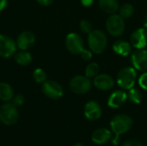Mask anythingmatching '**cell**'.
I'll list each match as a JSON object with an SVG mask.
<instances>
[{
	"label": "cell",
	"mask_w": 147,
	"mask_h": 146,
	"mask_svg": "<svg viewBox=\"0 0 147 146\" xmlns=\"http://www.w3.org/2000/svg\"><path fill=\"white\" fill-rule=\"evenodd\" d=\"M88 44L91 52L96 54L103 52L107 47L108 39L105 33L102 30H92L88 36Z\"/></svg>",
	"instance_id": "obj_1"
},
{
	"label": "cell",
	"mask_w": 147,
	"mask_h": 146,
	"mask_svg": "<svg viewBox=\"0 0 147 146\" xmlns=\"http://www.w3.org/2000/svg\"><path fill=\"white\" fill-rule=\"evenodd\" d=\"M137 77L136 69L134 67H124L117 74V84L125 90H129L134 88Z\"/></svg>",
	"instance_id": "obj_2"
},
{
	"label": "cell",
	"mask_w": 147,
	"mask_h": 146,
	"mask_svg": "<svg viewBox=\"0 0 147 146\" xmlns=\"http://www.w3.org/2000/svg\"><path fill=\"white\" fill-rule=\"evenodd\" d=\"M133 126V120L130 116L121 114L115 116L110 121V127L116 136L128 132Z\"/></svg>",
	"instance_id": "obj_3"
},
{
	"label": "cell",
	"mask_w": 147,
	"mask_h": 146,
	"mask_svg": "<svg viewBox=\"0 0 147 146\" xmlns=\"http://www.w3.org/2000/svg\"><path fill=\"white\" fill-rule=\"evenodd\" d=\"M106 28L108 33L114 37L122 35L125 31L124 19L120 15L115 13L110 15L106 21Z\"/></svg>",
	"instance_id": "obj_4"
},
{
	"label": "cell",
	"mask_w": 147,
	"mask_h": 146,
	"mask_svg": "<svg viewBox=\"0 0 147 146\" xmlns=\"http://www.w3.org/2000/svg\"><path fill=\"white\" fill-rule=\"evenodd\" d=\"M19 118L17 108L12 103H5L0 108V121L7 126L15 124Z\"/></svg>",
	"instance_id": "obj_5"
},
{
	"label": "cell",
	"mask_w": 147,
	"mask_h": 146,
	"mask_svg": "<svg viewBox=\"0 0 147 146\" xmlns=\"http://www.w3.org/2000/svg\"><path fill=\"white\" fill-rule=\"evenodd\" d=\"M70 89L72 92L78 95L86 94L90 90L92 83L89 77L86 76H75L70 81Z\"/></svg>",
	"instance_id": "obj_6"
},
{
	"label": "cell",
	"mask_w": 147,
	"mask_h": 146,
	"mask_svg": "<svg viewBox=\"0 0 147 146\" xmlns=\"http://www.w3.org/2000/svg\"><path fill=\"white\" fill-rule=\"evenodd\" d=\"M66 49L72 54L78 55L84 51V40L82 37L76 33H70L65 37Z\"/></svg>",
	"instance_id": "obj_7"
},
{
	"label": "cell",
	"mask_w": 147,
	"mask_h": 146,
	"mask_svg": "<svg viewBox=\"0 0 147 146\" xmlns=\"http://www.w3.org/2000/svg\"><path fill=\"white\" fill-rule=\"evenodd\" d=\"M43 94L50 99H59L62 97L64 91L61 85L53 80H47L42 83Z\"/></svg>",
	"instance_id": "obj_8"
},
{
	"label": "cell",
	"mask_w": 147,
	"mask_h": 146,
	"mask_svg": "<svg viewBox=\"0 0 147 146\" xmlns=\"http://www.w3.org/2000/svg\"><path fill=\"white\" fill-rule=\"evenodd\" d=\"M16 42L8 35L0 34V57L9 58L16 51Z\"/></svg>",
	"instance_id": "obj_9"
},
{
	"label": "cell",
	"mask_w": 147,
	"mask_h": 146,
	"mask_svg": "<svg viewBox=\"0 0 147 146\" xmlns=\"http://www.w3.org/2000/svg\"><path fill=\"white\" fill-rule=\"evenodd\" d=\"M131 62L136 70L147 71V50L136 49L131 54Z\"/></svg>",
	"instance_id": "obj_10"
},
{
	"label": "cell",
	"mask_w": 147,
	"mask_h": 146,
	"mask_svg": "<svg viewBox=\"0 0 147 146\" xmlns=\"http://www.w3.org/2000/svg\"><path fill=\"white\" fill-rule=\"evenodd\" d=\"M132 46L136 49H143L147 46V30L145 28H137L130 37Z\"/></svg>",
	"instance_id": "obj_11"
},
{
	"label": "cell",
	"mask_w": 147,
	"mask_h": 146,
	"mask_svg": "<svg viewBox=\"0 0 147 146\" xmlns=\"http://www.w3.org/2000/svg\"><path fill=\"white\" fill-rule=\"evenodd\" d=\"M93 83L97 89L106 91L111 89L114 87L115 81L113 77L108 74H98L94 77Z\"/></svg>",
	"instance_id": "obj_12"
},
{
	"label": "cell",
	"mask_w": 147,
	"mask_h": 146,
	"mask_svg": "<svg viewBox=\"0 0 147 146\" xmlns=\"http://www.w3.org/2000/svg\"><path fill=\"white\" fill-rule=\"evenodd\" d=\"M84 116L89 120H96L102 116L101 105L96 101H90L84 106Z\"/></svg>",
	"instance_id": "obj_13"
},
{
	"label": "cell",
	"mask_w": 147,
	"mask_h": 146,
	"mask_svg": "<svg viewBox=\"0 0 147 146\" xmlns=\"http://www.w3.org/2000/svg\"><path fill=\"white\" fill-rule=\"evenodd\" d=\"M16 46L21 50H28L31 48L35 42V36L30 31L21 33L16 39Z\"/></svg>",
	"instance_id": "obj_14"
},
{
	"label": "cell",
	"mask_w": 147,
	"mask_h": 146,
	"mask_svg": "<svg viewBox=\"0 0 147 146\" xmlns=\"http://www.w3.org/2000/svg\"><path fill=\"white\" fill-rule=\"evenodd\" d=\"M127 100V94L124 90L114 91L108 99V106L112 108L122 107Z\"/></svg>",
	"instance_id": "obj_15"
},
{
	"label": "cell",
	"mask_w": 147,
	"mask_h": 146,
	"mask_svg": "<svg viewBox=\"0 0 147 146\" xmlns=\"http://www.w3.org/2000/svg\"><path fill=\"white\" fill-rule=\"evenodd\" d=\"M111 139V132L107 128H98L92 133L91 139L96 145H104Z\"/></svg>",
	"instance_id": "obj_16"
},
{
	"label": "cell",
	"mask_w": 147,
	"mask_h": 146,
	"mask_svg": "<svg viewBox=\"0 0 147 146\" xmlns=\"http://www.w3.org/2000/svg\"><path fill=\"white\" fill-rule=\"evenodd\" d=\"M113 50L116 54L122 57H126L132 52V45L127 40H120L114 43Z\"/></svg>",
	"instance_id": "obj_17"
},
{
	"label": "cell",
	"mask_w": 147,
	"mask_h": 146,
	"mask_svg": "<svg viewBox=\"0 0 147 146\" xmlns=\"http://www.w3.org/2000/svg\"><path fill=\"white\" fill-rule=\"evenodd\" d=\"M99 8L107 14H115L119 9L117 0H99Z\"/></svg>",
	"instance_id": "obj_18"
},
{
	"label": "cell",
	"mask_w": 147,
	"mask_h": 146,
	"mask_svg": "<svg viewBox=\"0 0 147 146\" xmlns=\"http://www.w3.org/2000/svg\"><path fill=\"white\" fill-rule=\"evenodd\" d=\"M14 97V90L11 85L7 83H0V99L3 102H9Z\"/></svg>",
	"instance_id": "obj_19"
},
{
	"label": "cell",
	"mask_w": 147,
	"mask_h": 146,
	"mask_svg": "<svg viewBox=\"0 0 147 146\" xmlns=\"http://www.w3.org/2000/svg\"><path fill=\"white\" fill-rule=\"evenodd\" d=\"M15 60L18 65L26 66L32 62V56L28 52H27V50H22L15 54Z\"/></svg>",
	"instance_id": "obj_20"
},
{
	"label": "cell",
	"mask_w": 147,
	"mask_h": 146,
	"mask_svg": "<svg viewBox=\"0 0 147 146\" xmlns=\"http://www.w3.org/2000/svg\"><path fill=\"white\" fill-rule=\"evenodd\" d=\"M127 99L134 104H140L142 100V94L139 89L132 88L128 90Z\"/></svg>",
	"instance_id": "obj_21"
},
{
	"label": "cell",
	"mask_w": 147,
	"mask_h": 146,
	"mask_svg": "<svg viewBox=\"0 0 147 146\" xmlns=\"http://www.w3.org/2000/svg\"><path fill=\"white\" fill-rule=\"evenodd\" d=\"M100 67L96 63H90L85 68V76L89 78H94L99 73Z\"/></svg>",
	"instance_id": "obj_22"
},
{
	"label": "cell",
	"mask_w": 147,
	"mask_h": 146,
	"mask_svg": "<svg viewBox=\"0 0 147 146\" xmlns=\"http://www.w3.org/2000/svg\"><path fill=\"white\" fill-rule=\"evenodd\" d=\"M134 6L130 3H125L119 9V15L123 18H129L134 14Z\"/></svg>",
	"instance_id": "obj_23"
},
{
	"label": "cell",
	"mask_w": 147,
	"mask_h": 146,
	"mask_svg": "<svg viewBox=\"0 0 147 146\" xmlns=\"http://www.w3.org/2000/svg\"><path fill=\"white\" fill-rule=\"evenodd\" d=\"M33 77L38 83H43L47 81V73L41 68H36L33 72Z\"/></svg>",
	"instance_id": "obj_24"
},
{
	"label": "cell",
	"mask_w": 147,
	"mask_h": 146,
	"mask_svg": "<svg viewBox=\"0 0 147 146\" xmlns=\"http://www.w3.org/2000/svg\"><path fill=\"white\" fill-rule=\"evenodd\" d=\"M79 28H80V29H81V31L83 33L88 34L93 30L92 24L88 20H83V21H81L80 22V24H79Z\"/></svg>",
	"instance_id": "obj_25"
},
{
	"label": "cell",
	"mask_w": 147,
	"mask_h": 146,
	"mask_svg": "<svg viewBox=\"0 0 147 146\" xmlns=\"http://www.w3.org/2000/svg\"><path fill=\"white\" fill-rule=\"evenodd\" d=\"M23 102H24V96L22 95H17L12 98V104L15 105L16 108L22 106Z\"/></svg>",
	"instance_id": "obj_26"
},
{
	"label": "cell",
	"mask_w": 147,
	"mask_h": 146,
	"mask_svg": "<svg viewBox=\"0 0 147 146\" xmlns=\"http://www.w3.org/2000/svg\"><path fill=\"white\" fill-rule=\"evenodd\" d=\"M139 84H140V86L143 89L147 90V71L145 72V73H143L140 77V78H139Z\"/></svg>",
	"instance_id": "obj_27"
},
{
	"label": "cell",
	"mask_w": 147,
	"mask_h": 146,
	"mask_svg": "<svg viewBox=\"0 0 147 146\" xmlns=\"http://www.w3.org/2000/svg\"><path fill=\"white\" fill-rule=\"evenodd\" d=\"M122 146H144L142 143H140V141L136 140V139H129L127 141H126Z\"/></svg>",
	"instance_id": "obj_28"
},
{
	"label": "cell",
	"mask_w": 147,
	"mask_h": 146,
	"mask_svg": "<svg viewBox=\"0 0 147 146\" xmlns=\"http://www.w3.org/2000/svg\"><path fill=\"white\" fill-rule=\"evenodd\" d=\"M80 55H81L82 59H83L84 60H86V61L91 59V58H92V52H91V51L86 50V49H84V51Z\"/></svg>",
	"instance_id": "obj_29"
},
{
	"label": "cell",
	"mask_w": 147,
	"mask_h": 146,
	"mask_svg": "<svg viewBox=\"0 0 147 146\" xmlns=\"http://www.w3.org/2000/svg\"><path fill=\"white\" fill-rule=\"evenodd\" d=\"M38 3H40V5L42 6H47V5H50L53 0H36Z\"/></svg>",
	"instance_id": "obj_30"
},
{
	"label": "cell",
	"mask_w": 147,
	"mask_h": 146,
	"mask_svg": "<svg viewBox=\"0 0 147 146\" xmlns=\"http://www.w3.org/2000/svg\"><path fill=\"white\" fill-rule=\"evenodd\" d=\"M93 2L94 0H81V3L84 7H90L93 3Z\"/></svg>",
	"instance_id": "obj_31"
},
{
	"label": "cell",
	"mask_w": 147,
	"mask_h": 146,
	"mask_svg": "<svg viewBox=\"0 0 147 146\" xmlns=\"http://www.w3.org/2000/svg\"><path fill=\"white\" fill-rule=\"evenodd\" d=\"M7 5V0H0V11H2Z\"/></svg>",
	"instance_id": "obj_32"
},
{
	"label": "cell",
	"mask_w": 147,
	"mask_h": 146,
	"mask_svg": "<svg viewBox=\"0 0 147 146\" xmlns=\"http://www.w3.org/2000/svg\"><path fill=\"white\" fill-rule=\"evenodd\" d=\"M144 28L147 30V15L145 17V20H144Z\"/></svg>",
	"instance_id": "obj_33"
},
{
	"label": "cell",
	"mask_w": 147,
	"mask_h": 146,
	"mask_svg": "<svg viewBox=\"0 0 147 146\" xmlns=\"http://www.w3.org/2000/svg\"><path fill=\"white\" fill-rule=\"evenodd\" d=\"M74 146H84L83 144H80V143H78L76 145H74Z\"/></svg>",
	"instance_id": "obj_34"
}]
</instances>
